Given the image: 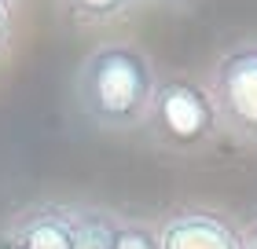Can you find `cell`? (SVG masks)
<instances>
[{"label": "cell", "instance_id": "obj_8", "mask_svg": "<svg viewBox=\"0 0 257 249\" xmlns=\"http://www.w3.org/2000/svg\"><path fill=\"white\" fill-rule=\"evenodd\" d=\"M70 11H77L81 19H110L128 8V0H66Z\"/></svg>", "mask_w": 257, "mask_h": 249}, {"label": "cell", "instance_id": "obj_5", "mask_svg": "<svg viewBox=\"0 0 257 249\" xmlns=\"http://www.w3.org/2000/svg\"><path fill=\"white\" fill-rule=\"evenodd\" d=\"M74 209L63 205H37L11 223L8 245L11 249H74Z\"/></svg>", "mask_w": 257, "mask_h": 249}, {"label": "cell", "instance_id": "obj_9", "mask_svg": "<svg viewBox=\"0 0 257 249\" xmlns=\"http://www.w3.org/2000/svg\"><path fill=\"white\" fill-rule=\"evenodd\" d=\"M11 41V19H8V4H0V52L8 48Z\"/></svg>", "mask_w": 257, "mask_h": 249}, {"label": "cell", "instance_id": "obj_3", "mask_svg": "<svg viewBox=\"0 0 257 249\" xmlns=\"http://www.w3.org/2000/svg\"><path fill=\"white\" fill-rule=\"evenodd\" d=\"M209 92L220 125L246 139H257V44H239L220 55Z\"/></svg>", "mask_w": 257, "mask_h": 249}, {"label": "cell", "instance_id": "obj_6", "mask_svg": "<svg viewBox=\"0 0 257 249\" xmlns=\"http://www.w3.org/2000/svg\"><path fill=\"white\" fill-rule=\"evenodd\" d=\"M121 220L107 209H74V249H114Z\"/></svg>", "mask_w": 257, "mask_h": 249}, {"label": "cell", "instance_id": "obj_7", "mask_svg": "<svg viewBox=\"0 0 257 249\" xmlns=\"http://www.w3.org/2000/svg\"><path fill=\"white\" fill-rule=\"evenodd\" d=\"M114 249H158V231L151 227V223L128 220V223H121V227H118Z\"/></svg>", "mask_w": 257, "mask_h": 249}, {"label": "cell", "instance_id": "obj_1", "mask_svg": "<svg viewBox=\"0 0 257 249\" xmlns=\"http://www.w3.org/2000/svg\"><path fill=\"white\" fill-rule=\"evenodd\" d=\"M155 88V70L133 44H99L77 70V103L85 117L114 132L147 121Z\"/></svg>", "mask_w": 257, "mask_h": 249}, {"label": "cell", "instance_id": "obj_11", "mask_svg": "<svg viewBox=\"0 0 257 249\" xmlns=\"http://www.w3.org/2000/svg\"><path fill=\"white\" fill-rule=\"evenodd\" d=\"M0 4H8V0H0Z\"/></svg>", "mask_w": 257, "mask_h": 249}, {"label": "cell", "instance_id": "obj_4", "mask_svg": "<svg viewBox=\"0 0 257 249\" xmlns=\"http://www.w3.org/2000/svg\"><path fill=\"white\" fill-rule=\"evenodd\" d=\"M158 249H239V231L213 212H177L162 223Z\"/></svg>", "mask_w": 257, "mask_h": 249}, {"label": "cell", "instance_id": "obj_2", "mask_svg": "<svg viewBox=\"0 0 257 249\" xmlns=\"http://www.w3.org/2000/svg\"><path fill=\"white\" fill-rule=\"evenodd\" d=\"M147 128L166 150H202L220 128L213 92L191 77L162 81L151 99Z\"/></svg>", "mask_w": 257, "mask_h": 249}, {"label": "cell", "instance_id": "obj_10", "mask_svg": "<svg viewBox=\"0 0 257 249\" xmlns=\"http://www.w3.org/2000/svg\"><path fill=\"white\" fill-rule=\"evenodd\" d=\"M239 249H257V223H250V227L239 234Z\"/></svg>", "mask_w": 257, "mask_h": 249}]
</instances>
